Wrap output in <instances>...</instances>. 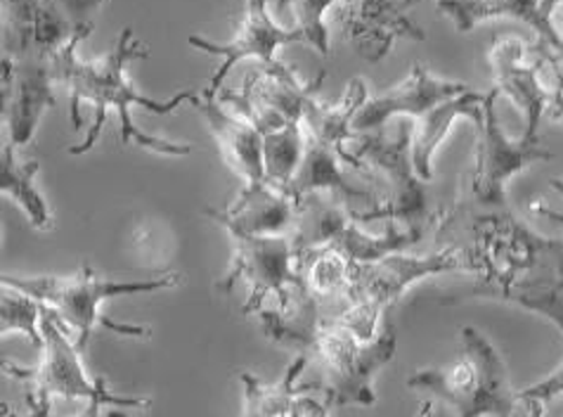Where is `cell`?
Segmentation results:
<instances>
[{
	"mask_svg": "<svg viewBox=\"0 0 563 417\" xmlns=\"http://www.w3.org/2000/svg\"><path fill=\"white\" fill-rule=\"evenodd\" d=\"M263 334L275 344L296 349L320 370V392L332 406H374V380L394 361L398 332L394 316L384 318L382 332L372 342H360L334 320L320 316V299L308 289L296 292L287 308H261L256 314Z\"/></svg>",
	"mask_w": 563,
	"mask_h": 417,
	"instance_id": "cell-1",
	"label": "cell"
},
{
	"mask_svg": "<svg viewBox=\"0 0 563 417\" xmlns=\"http://www.w3.org/2000/svg\"><path fill=\"white\" fill-rule=\"evenodd\" d=\"M81 45V41H71L65 48L57 51L51 57V69H53V79L55 84H65L71 98V127L74 131L81 129V102H92L96 105V121H92L90 131L78 145H71L67 152L78 157V154H86L92 147L98 145L102 129L107 123V110H117L119 121H121V143L129 145L135 143L143 150L156 152V154H166V157H187L192 152V145H183L166 141L162 135H150L145 131H140L133 117H131V107L140 105L145 107L152 114H174L183 102H197L199 96L195 90H180L174 98L168 100H154L137 92L131 81H126L123 76V69H126L129 62L133 59H147L150 48L140 43L133 36V29L126 26L119 34L114 48L109 51L104 57L96 62H84L76 55V48Z\"/></svg>",
	"mask_w": 563,
	"mask_h": 417,
	"instance_id": "cell-2",
	"label": "cell"
},
{
	"mask_svg": "<svg viewBox=\"0 0 563 417\" xmlns=\"http://www.w3.org/2000/svg\"><path fill=\"white\" fill-rule=\"evenodd\" d=\"M486 271L464 295L438 297L445 306L466 299H497L526 308L563 332V240L544 238L509 211L486 213L474 223Z\"/></svg>",
	"mask_w": 563,
	"mask_h": 417,
	"instance_id": "cell-3",
	"label": "cell"
},
{
	"mask_svg": "<svg viewBox=\"0 0 563 417\" xmlns=\"http://www.w3.org/2000/svg\"><path fill=\"white\" fill-rule=\"evenodd\" d=\"M408 387L441 400L450 417H511L516 406L507 363L476 328H462V353L455 363L417 370Z\"/></svg>",
	"mask_w": 563,
	"mask_h": 417,
	"instance_id": "cell-4",
	"label": "cell"
},
{
	"mask_svg": "<svg viewBox=\"0 0 563 417\" xmlns=\"http://www.w3.org/2000/svg\"><path fill=\"white\" fill-rule=\"evenodd\" d=\"M412 129L405 123L396 138H388L382 131L355 133L353 152L346 150V162L357 168H374L386 185L388 197L377 207L355 211V221H396L405 230H421L429 233V228L441 233L448 221L455 219L457 205L431 213L427 180H421L412 164Z\"/></svg>",
	"mask_w": 563,
	"mask_h": 417,
	"instance_id": "cell-5",
	"label": "cell"
},
{
	"mask_svg": "<svg viewBox=\"0 0 563 417\" xmlns=\"http://www.w3.org/2000/svg\"><path fill=\"white\" fill-rule=\"evenodd\" d=\"M183 277L178 273H166L154 277V281H137V283H114L104 281L98 275L96 268L88 264L81 271L59 277V275H36V277H22V275H3V287H12L26 292L41 304L53 306L59 318L76 332V347L86 353L88 339L96 330V326H104L119 334L126 337H150L147 328L135 326H119L107 316L100 314V306L107 299L126 297V295H145V292L168 289L176 287Z\"/></svg>",
	"mask_w": 563,
	"mask_h": 417,
	"instance_id": "cell-6",
	"label": "cell"
},
{
	"mask_svg": "<svg viewBox=\"0 0 563 417\" xmlns=\"http://www.w3.org/2000/svg\"><path fill=\"white\" fill-rule=\"evenodd\" d=\"M486 264L488 259L478 244L443 246L427 256H410L405 252L388 254L374 264H355L353 283L341 304L353 306L355 311L382 322L415 283L441 273L481 275Z\"/></svg>",
	"mask_w": 563,
	"mask_h": 417,
	"instance_id": "cell-7",
	"label": "cell"
},
{
	"mask_svg": "<svg viewBox=\"0 0 563 417\" xmlns=\"http://www.w3.org/2000/svg\"><path fill=\"white\" fill-rule=\"evenodd\" d=\"M41 332H43V361L36 367L3 363V370L29 384V400L36 404H53V398H88L109 406L123 408H150V398L117 396L109 392L104 380H90L76 342L69 339V326L59 318L53 306L41 304Z\"/></svg>",
	"mask_w": 563,
	"mask_h": 417,
	"instance_id": "cell-8",
	"label": "cell"
},
{
	"mask_svg": "<svg viewBox=\"0 0 563 417\" xmlns=\"http://www.w3.org/2000/svg\"><path fill=\"white\" fill-rule=\"evenodd\" d=\"M424 238L427 233L421 230L405 228H388L382 235L367 233L346 205L320 193L299 199V219H296L291 233L296 252L336 250L349 256L353 264H374L388 254L408 252L412 244H419Z\"/></svg>",
	"mask_w": 563,
	"mask_h": 417,
	"instance_id": "cell-9",
	"label": "cell"
},
{
	"mask_svg": "<svg viewBox=\"0 0 563 417\" xmlns=\"http://www.w3.org/2000/svg\"><path fill=\"white\" fill-rule=\"evenodd\" d=\"M104 0H3V57H53L96 29Z\"/></svg>",
	"mask_w": 563,
	"mask_h": 417,
	"instance_id": "cell-10",
	"label": "cell"
},
{
	"mask_svg": "<svg viewBox=\"0 0 563 417\" xmlns=\"http://www.w3.org/2000/svg\"><path fill=\"white\" fill-rule=\"evenodd\" d=\"M499 92L493 88L483 100V114L476 121V152L468 168L464 195L488 213L507 211V185L514 176L526 172L538 162L554 160V152L540 145V141H509L495 114Z\"/></svg>",
	"mask_w": 563,
	"mask_h": 417,
	"instance_id": "cell-11",
	"label": "cell"
},
{
	"mask_svg": "<svg viewBox=\"0 0 563 417\" xmlns=\"http://www.w3.org/2000/svg\"><path fill=\"white\" fill-rule=\"evenodd\" d=\"M232 261L228 273L218 283L223 295H230L238 283L249 285V297L242 308L244 316H256L265 308L268 297H275L282 308L291 304L296 292L306 289L303 277L296 271V250L291 238L246 235L230 230Z\"/></svg>",
	"mask_w": 563,
	"mask_h": 417,
	"instance_id": "cell-12",
	"label": "cell"
},
{
	"mask_svg": "<svg viewBox=\"0 0 563 417\" xmlns=\"http://www.w3.org/2000/svg\"><path fill=\"white\" fill-rule=\"evenodd\" d=\"M552 51L542 43L528 45L521 36H497L488 51L493 88L507 96L523 114L526 141H540V121L547 117L552 90L544 84Z\"/></svg>",
	"mask_w": 563,
	"mask_h": 417,
	"instance_id": "cell-13",
	"label": "cell"
},
{
	"mask_svg": "<svg viewBox=\"0 0 563 417\" xmlns=\"http://www.w3.org/2000/svg\"><path fill=\"white\" fill-rule=\"evenodd\" d=\"M324 72L301 84L289 67L279 72L254 69L240 90H221L223 102L232 105L234 114L246 119L261 135L285 129L289 123H303L306 102L318 96L324 84Z\"/></svg>",
	"mask_w": 563,
	"mask_h": 417,
	"instance_id": "cell-14",
	"label": "cell"
},
{
	"mask_svg": "<svg viewBox=\"0 0 563 417\" xmlns=\"http://www.w3.org/2000/svg\"><path fill=\"white\" fill-rule=\"evenodd\" d=\"M187 43L201 53L221 57V65H218V69L213 72L211 81L207 84L205 90H201V100H216L218 96H221L225 76L234 69L238 62L254 57V59H258L263 72H279L285 65H282V62L275 57V51L287 43H303V41L299 36V31L282 29L271 18L268 0H246L242 24L232 41L216 43L205 36L192 34L190 39H187Z\"/></svg>",
	"mask_w": 563,
	"mask_h": 417,
	"instance_id": "cell-15",
	"label": "cell"
},
{
	"mask_svg": "<svg viewBox=\"0 0 563 417\" xmlns=\"http://www.w3.org/2000/svg\"><path fill=\"white\" fill-rule=\"evenodd\" d=\"M53 69L48 57H3V133L12 147L34 141L43 114L57 105L53 92Z\"/></svg>",
	"mask_w": 563,
	"mask_h": 417,
	"instance_id": "cell-16",
	"label": "cell"
},
{
	"mask_svg": "<svg viewBox=\"0 0 563 417\" xmlns=\"http://www.w3.org/2000/svg\"><path fill=\"white\" fill-rule=\"evenodd\" d=\"M421 0H339L334 8V22L357 55L367 62H382L396 39L424 41L408 10Z\"/></svg>",
	"mask_w": 563,
	"mask_h": 417,
	"instance_id": "cell-17",
	"label": "cell"
},
{
	"mask_svg": "<svg viewBox=\"0 0 563 417\" xmlns=\"http://www.w3.org/2000/svg\"><path fill=\"white\" fill-rule=\"evenodd\" d=\"M472 90L462 81H448L441 76H433L424 69V65L415 62L410 74L394 86L382 92H369L367 102L360 107L353 119L355 133H372L382 131L394 117H412L415 121L435 110L452 98L462 96V92Z\"/></svg>",
	"mask_w": 563,
	"mask_h": 417,
	"instance_id": "cell-18",
	"label": "cell"
},
{
	"mask_svg": "<svg viewBox=\"0 0 563 417\" xmlns=\"http://www.w3.org/2000/svg\"><path fill=\"white\" fill-rule=\"evenodd\" d=\"M205 213L228 233L238 230L246 235H271L291 238L296 219H299V202L287 193L277 190L268 180L244 185L238 199L225 209L207 207Z\"/></svg>",
	"mask_w": 563,
	"mask_h": 417,
	"instance_id": "cell-19",
	"label": "cell"
},
{
	"mask_svg": "<svg viewBox=\"0 0 563 417\" xmlns=\"http://www.w3.org/2000/svg\"><path fill=\"white\" fill-rule=\"evenodd\" d=\"M341 162H346V147L306 133L303 160L299 172H296L294 180L289 183L287 195L294 197L296 202H299L303 195L312 193L330 195L336 202L346 205L355 213V202H360V199H372V195L367 190L355 188L346 178V174H343Z\"/></svg>",
	"mask_w": 563,
	"mask_h": 417,
	"instance_id": "cell-20",
	"label": "cell"
},
{
	"mask_svg": "<svg viewBox=\"0 0 563 417\" xmlns=\"http://www.w3.org/2000/svg\"><path fill=\"white\" fill-rule=\"evenodd\" d=\"M195 107L205 117L221 157L232 172L240 174L246 185L268 180L263 164V135L258 129L240 114L225 112L216 100H201L199 96Z\"/></svg>",
	"mask_w": 563,
	"mask_h": 417,
	"instance_id": "cell-21",
	"label": "cell"
},
{
	"mask_svg": "<svg viewBox=\"0 0 563 417\" xmlns=\"http://www.w3.org/2000/svg\"><path fill=\"white\" fill-rule=\"evenodd\" d=\"M435 3L462 34L488 20H516L533 29L544 48L563 57V39L554 26L542 22L540 0H435Z\"/></svg>",
	"mask_w": 563,
	"mask_h": 417,
	"instance_id": "cell-22",
	"label": "cell"
},
{
	"mask_svg": "<svg viewBox=\"0 0 563 417\" xmlns=\"http://www.w3.org/2000/svg\"><path fill=\"white\" fill-rule=\"evenodd\" d=\"M488 92H476V90H466L462 96L452 98L443 105H438L435 110L424 114L421 119L415 121L412 127V164L415 172L421 180L431 183L433 180V157L438 147L445 143V138L450 129L455 127V121L462 117H468L474 123L483 114V100H486Z\"/></svg>",
	"mask_w": 563,
	"mask_h": 417,
	"instance_id": "cell-23",
	"label": "cell"
},
{
	"mask_svg": "<svg viewBox=\"0 0 563 417\" xmlns=\"http://www.w3.org/2000/svg\"><path fill=\"white\" fill-rule=\"evenodd\" d=\"M38 166V160L22 162L18 157V147L3 141V152H0V190L24 211L31 226L48 230L53 226V209L36 185Z\"/></svg>",
	"mask_w": 563,
	"mask_h": 417,
	"instance_id": "cell-24",
	"label": "cell"
},
{
	"mask_svg": "<svg viewBox=\"0 0 563 417\" xmlns=\"http://www.w3.org/2000/svg\"><path fill=\"white\" fill-rule=\"evenodd\" d=\"M308 365V356L296 353L287 373L273 384H263L256 375L242 373L244 387V413L242 417H285L296 396L306 392H320V384H299V377Z\"/></svg>",
	"mask_w": 563,
	"mask_h": 417,
	"instance_id": "cell-25",
	"label": "cell"
},
{
	"mask_svg": "<svg viewBox=\"0 0 563 417\" xmlns=\"http://www.w3.org/2000/svg\"><path fill=\"white\" fill-rule=\"evenodd\" d=\"M296 271L312 297L320 301H341L353 283L355 264L336 250H308L296 252Z\"/></svg>",
	"mask_w": 563,
	"mask_h": 417,
	"instance_id": "cell-26",
	"label": "cell"
},
{
	"mask_svg": "<svg viewBox=\"0 0 563 417\" xmlns=\"http://www.w3.org/2000/svg\"><path fill=\"white\" fill-rule=\"evenodd\" d=\"M306 150L303 123H289L285 129H277L263 135V164L265 178L277 190L287 193L289 183L299 172Z\"/></svg>",
	"mask_w": 563,
	"mask_h": 417,
	"instance_id": "cell-27",
	"label": "cell"
},
{
	"mask_svg": "<svg viewBox=\"0 0 563 417\" xmlns=\"http://www.w3.org/2000/svg\"><path fill=\"white\" fill-rule=\"evenodd\" d=\"M0 332L24 334L31 344L43 349L41 332V301L26 292L3 287V299H0Z\"/></svg>",
	"mask_w": 563,
	"mask_h": 417,
	"instance_id": "cell-28",
	"label": "cell"
},
{
	"mask_svg": "<svg viewBox=\"0 0 563 417\" xmlns=\"http://www.w3.org/2000/svg\"><path fill=\"white\" fill-rule=\"evenodd\" d=\"M294 12V31L306 45L322 57H330V31L324 24V14L334 10L339 0H287Z\"/></svg>",
	"mask_w": 563,
	"mask_h": 417,
	"instance_id": "cell-29",
	"label": "cell"
},
{
	"mask_svg": "<svg viewBox=\"0 0 563 417\" xmlns=\"http://www.w3.org/2000/svg\"><path fill=\"white\" fill-rule=\"evenodd\" d=\"M547 67H550V74H552V98H550V105H547V117H550L552 121H556L559 127H563V69L559 65V55H550V59H547Z\"/></svg>",
	"mask_w": 563,
	"mask_h": 417,
	"instance_id": "cell-30",
	"label": "cell"
},
{
	"mask_svg": "<svg viewBox=\"0 0 563 417\" xmlns=\"http://www.w3.org/2000/svg\"><path fill=\"white\" fill-rule=\"evenodd\" d=\"M519 394L528 396V398H540V400H544V404H550V400L556 396H563V363L554 370L552 375H547L544 380L530 384L528 389H523Z\"/></svg>",
	"mask_w": 563,
	"mask_h": 417,
	"instance_id": "cell-31",
	"label": "cell"
},
{
	"mask_svg": "<svg viewBox=\"0 0 563 417\" xmlns=\"http://www.w3.org/2000/svg\"><path fill=\"white\" fill-rule=\"evenodd\" d=\"M330 408L332 404L324 396H296L285 417H330Z\"/></svg>",
	"mask_w": 563,
	"mask_h": 417,
	"instance_id": "cell-32",
	"label": "cell"
},
{
	"mask_svg": "<svg viewBox=\"0 0 563 417\" xmlns=\"http://www.w3.org/2000/svg\"><path fill=\"white\" fill-rule=\"evenodd\" d=\"M547 404L540 398H528L516 392V406L511 417H544Z\"/></svg>",
	"mask_w": 563,
	"mask_h": 417,
	"instance_id": "cell-33",
	"label": "cell"
},
{
	"mask_svg": "<svg viewBox=\"0 0 563 417\" xmlns=\"http://www.w3.org/2000/svg\"><path fill=\"white\" fill-rule=\"evenodd\" d=\"M102 408H104L102 404H96V400H90L88 408L81 415H76V417H100ZM26 417H62V415H55L48 404H36V400H29V415Z\"/></svg>",
	"mask_w": 563,
	"mask_h": 417,
	"instance_id": "cell-34",
	"label": "cell"
},
{
	"mask_svg": "<svg viewBox=\"0 0 563 417\" xmlns=\"http://www.w3.org/2000/svg\"><path fill=\"white\" fill-rule=\"evenodd\" d=\"M550 185H552L554 190H559V193L563 195V178H552ZM530 211L542 216V219H547V221H554V223H561V226H563V213H559V211L552 209L550 205L540 202V199H536V202H530Z\"/></svg>",
	"mask_w": 563,
	"mask_h": 417,
	"instance_id": "cell-35",
	"label": "cell"
},
{
	"mask_svg": "<svg viewBox=\"0 0 563 417\" xmlns=\"http://www.w3.org/2000/svg\"><path fill=\"white\" fill-rule=\"evenodd\" d=\"M563 3V0H540V18L544 24L552 26V14L556 12V8Z\"/></svg>",
	"mask_w": 563,
	"mask_h": 417,
	"instance_id": "cell-36",
	"label": "cell"
},
{
	"mask_svg": "<svg viewBox=\"0 0 563 417\" xmlns=\"http://www.w3.org/2000/svg\"><path fill=\"white\" fill-rule=\"evenodd\" d=\"M417 417H433V400H431V398H429V400H424V404L419 406Z\"/></svg>",
	"mask_w": 563,
	"mask_h": 417,
	"instance_id": "cell-37",
	"label": "cell"
},
{
	"mask_svg": "<svg viewBox=\"0 0 563 417\" xmlns=\"http://www.w3.org/2000/svg\"><path fill=\"white\" fill-rule=\"evenodd\" d=\"M3 413H5V417H18V415H14V413H12L8 406H3Z\"/></svg>",
	"mask_w": 563,
	"mask_h": 417,
	"instance_id": "cell-38",
	"label": "cell"
},
{
	"mask_svg": "<svg viewBox=\"0 0 563 417\" xmlns=\"http://www.w3.org/2000/svg\"><path fill=\"white\" fill-rule=\"evenodd\" d=\"M559 65H561V69H563V57H559Z\"/></svg>",
	"mask_w": 563,
	"mask_h": 417,
	"instance_id": "cell-39",
	"label": "cell"
},
{
	"mask_svg": "<svg viewBox=\"0 0 563 417\" xmlns=\"http://www.w3.org/2000/svg\"><path fill=\"white\" fill-rule=\"evenodd\" d=\"M561 39H563V36H561Z\"/></svg>",
	"mask_w": 563,
	"mask_h": 417,
	"instance_id": "cell-40",
	"label": "cell"
}]
</instances>
